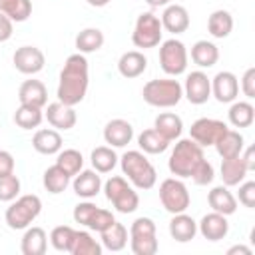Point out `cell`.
Returning a JSON list of instances; mask_svg holds the SVG:
<instances>
[{
	"instance_id": "8fae6325",
	"label": "cell",
	"mask_w": 255,
	"mask_h": 255,
	"mask_svg": "<svg viewBox=\"0 0 255 255\" xmlns=\"http://www.w3.org/2000/svg\"><path fill=\"white\" fill-rule=\"evenodd\" d=\"M72 215H74V221L76 223H80V225H84V227H88L92 231H98V233H102L104 229H108L116 221V217H114L112 211L102 209V207H98L92 201L78 203L74 207V213Z\"/></svg>"
},
{
	"instance_id": "ee69618b",
	"label": "cell",
	"mask_w": 255,
	"mask_h": 255,
	"mask_svg": "<svg viewBox=\"0 0 255 255\" xmlns=\"http://www.w3.org/2000/svg\"><path fill=\"white\" fill-rule=\"evenodd\" d=\"M239 203H243L249 209L255 207V181L239 183Z\"/></svg>"
},
{
	"instance_id": "c3c4849f",
	"label": "cell",
	"mask_w": 255,
	"mask_h": 255,
	"mask_svg": "<svg viewBox=\"0 0 255 255\" xmlns=\"http://www.w3.org/2000/svg\"><path fill=\"white\" fill-rule=\"evenodd\" d=\"M245 151H241V159L247 167V171H253L255 169V147L249 145V147H243Z\"/></svg>"
},
{
	"instance_id": "74e56055",
	"label": "cell",
	"mask_w": 255,
	"mask_h": 255,
	"mask_svg": "<svg viewBox=\"0 0 255 255\" xmlns=\"http://www.w3.org/2000/svg\"><path fill=\"white\" fill-rule=\"evenodd\" d=\"M44 120V114H42V108H34V106H26V104H20V108L14 112V122L18 128L22 129H34L42 124Z\"/></svg>"
},
{
	"instance_id": "836d02e7",
	"label": "cell",
	"mask_w": 255,
	"mask_h": 255,
	"mask_svg": "<svg viewBox=\"0 0 255 255\" xmlns=\"http://www.w3.org/2000/svg\"><path fill=\"white\" fill-rule=\"evenodd\" d=\"M229 124L233 128H249L255 120V108L249 102H231V108L227 112Z\"/></svg>"
},
{
	"instance_id": "d6a6232c",
	"label": "cell",
	"mask_w": 255,
	"mask_h": 255,
	"mask_svg": "<svg viewBox=\"0 0 255 255\" xmlns=\"http://www.w3.org/2000/svg\"><path fill=\"white\" fill-rule=\"evenodd\" d=\"M104 46V32L100 28H84L76 36V48L80 54L98 52Z\"/></svg>"
},
{
	"instance_id": "e0dca14e",
	"label": "cell",
	"mask_w": 255,
	"mask_h": 255,
	"mask_svg": "<svg viewBox=\"0 0 255 255\" xmlns=\"http://www.w3.org/2000/svg\"><path fill=\"white\" fill-rule=\"evenodd\" d=\"M44 118L48 120V124L60 131H66V129H72L78 122V116L74 112L72 106H66L62 102H54V104H48L46 108V114Z\"/></svg>"
},
{
	"instance_id": "bcb514c9",
	"label": "cell",
	"mask_w": 255,
	"mask_h": 255,
	"mask_svg": "<svg viewBox=\"0 0 255 255\" xmlns=\"http://www.w3.org/2000/svg\"><path fill=\"white\" fill-rule=\"evenodd\" d=\"M14 173V155L6 149H0V175Z\"/></svg>"
},
{
	"instance_id": "60d3db41",
	"label": "cell",
	"mask_w": 255,
	"mask_h": 255,
	"mask_svg": "<svg viewBox=\"0 0 255 255\" xmlns=\"http://www.w3.org/2000/svg\"><path fill=\"white\" fill-rule=\"evenodd\" d=\"M72 255H102V245L88 233V231H76Z\"/></svg>"
},
{
	"instance_id": "7c38bea8",
	"label": "cell",
	"mask_w": 255,
	"mask_h": 255,
	"mask_svg": "<svg viewBox=\"0 0 255 255\" xmlns=\"http://www.w3.org/2000/svg\"><path fill=\"white\" fill-rule=\"evenodd\" d=\"M227 124L221 120H213V118H199L191 124L189 128V135L195 143H199L201 147L207 145H215V141L227 131Z\"/></svg>"
},
{
	"instance_id": "ba28073f",
	"label": "cell",
	"mask_w": 255,
	"mask_h": 255,
	"mask_svg": "<svg viewBox=\"0 0 255 255\" xmlns=\"http://www.w3.org/2000/svg\"><path fill=\"white\" fill-rule=\"evenodd\" d=\"M161 34H163V28H161L159 16H155L153 12H141L135 20L131 42L135 48H143V50L155 48L161 42Z\"/></svg>"
},
{
	"instance_id": "7a4b0ae2",
	"label": "cell",
	"mask_w": 255,
	"mask_h": 255,
	"mask_svg": "<svg viewBox=\"0 0 255 255\" xmlns=\"http://www.w3.org/2000/svg\"><path fill=\"white\" fill-rule=\"evenodd\" d=\"M90 84V72H88V60L84 54H72L66 58L64 68L60 72V82H58V102L66 106H78L88 92Z\"/></svg>"
},
{
	"instance_id": "ab89813d",
	"label": "cell",
	"mask_w": 255,
	"mask_h": 255,
	"mask_svg": "<svg viewBox=\"0 0 255 255\" xmlns=\"http://www.w3.org/2000/svg\"><path fill=\"white\" fill-rule=\"evenodd\" d=\"M56 165H60L70 177H74L82 167H84V157L78 149H60L56 157Z\"/></svg>"
},
{
	"instance_id": "d6986e66",
	"label": "cell",
	"mask_w": 255,
	"mask_h": 255,
	"mask_svg": "<svg viewBox=\"0 0 255 255\" xmlns=\"http://www.w3.org/2000/svg\"><path fill=\"white\" fill-rule=\"evenodd\" d=\"M74 193L84 199H92L102 191V177L96 169H80L72 181Z\"/></svg>"
},
{
	"instance_id": "9c48e42d",
	"label": "cell",
	"mask_w": 255,
	"mask_h": 255,
	"mask_svg": "<svg viewBox=\"0 0 255 255\" xmlns=\"http://www.w3.org/2000/svg\"><path fill=\"white\" fill-rule=\"evenodd\" d=\"M187 48L181 40L169 38L159 46V66L167 76H181L187 70Z\"/></svg>"
},
{
	"instance_id": "7bdbcfd3",
	"label": "cell",
	"mask_w": 255,
	"mask_h": 255,
	"mask_svg": "<svg viewBox=\"0 0 255 255\" xmlns=\"http://www.w3.org/2000/svg\"><path fill=\"white\" fill-rule=\"evenodd\" d=\"M20 193V179L14 173L0 175V201H14Z\"/></svg>"
},
{
	"instance_id": "ac0fdd59",
	"label": "cell",
	"mask_w": 255,
	"mask_h": 255,
	"mask_svg": "<svg viewBox=\"0 0 255 255\" xmlns=\"http://www.w3.org/2000/svg\"><path fill=\"white\" fill-rule=\"evenodd\" d=\"M104 139L110 143V147H126L133 139V128L128 120H110L104 128Z\"/></svg>"
},
{
	"instance_id": "4316f807",
	"label": "cell",
	"mask_w": 255,
	"mask_h": 255,
	"mask_svg": "<svg viewBox=\"0 0 255 255\" xmlns=\"http://www.w3.org/2000/svg\"><path fill=\"white\" fill-rule=\"evenodd\" d=\"M243 147H245V139H243V135L237 129H227L215 141V149H217L221 159H229V157L239 155L243 151Z\"/></svg>"
},
{
	"instance_id": "4dcf8cb0",
	"label": "cell",
	"mask_w": 255,
	"mask_h": 255,
	"mask_svg": "<svg viewBox=\"0 0 255 255\" xmlns=\"http://www.w3.org/2000/svg\"><path fill=\"white\" fill-rule=\"evenodd\" d=\"M100 235H102V247H106L108 251H122L128 245V229L120 221H114Z\"/></svg>"
},
{
	"instance_id": "7dc6e473",
	"label": "cell",
	"mask_w": 255,
	"mask_h": 255,
	"mask_svg": "<svg viewBox=\"0 0 255 255\" xmlns=\"http://www.w3.org/2000/svg\"><path fill=\"white\" fill-rule=\"evenodd\" d=\"M12 32H14V22L0 12V42H8L12 38Z\"/></svg>"
},
{
	"instance_id": "d590c367",
	"label": "cell",
	"mask_w": 255,
	"mask_h": 255,
	"mask_svg": "<svg viewBox=\"0 0 255 255\" xmlns=\"http://www.w3.org/2000/svg\"><path fill=\"white\" fill-rule=\"evenodd\" d=\"M90 159H92V167L98 173H110L118 165V159L120 157L116 155V151L110 145H100V147H96L92 151Z\"/></svg>"
},
{
	"instance_id": "681fc988",
	"label": "cell",
	"mask_w": 255,
	"mask_h": 255,
	"mask_svg": "<svg viewBox=\"0 0 255 255\" xmlns=\"http://www.w3.org/2000/svg\"><path fill=\"white\" fill-rule=\"evenodd\" d=\"M233 253H243V255H251V247H245V245H233L227 249V255H233Z\"/></svg>"
},
{
	"instance_id": "cb8c5ba5",
	"label": "cell",
	"mask_w": 255,
	"mask_h": 255,
	"mask_svg": "<svg viewBox=\"0 0 255 255\" xmlns=\"http://www.w3.org/2000/svg\"><path fill=\"white\" fill-rule=\"evenodd\" d=\"M207 203L213 211L221 215H233L237 211V199L227 189V185H217L207 193Z\"/></svg>"
},
{
	"instance_id": "30bf717a",
	"label": "cell",
	"mask_w": 255,
	"mask_h": 255,
	"mask_svg": "<svg viewBox=\"0 0 255 255\" xmlns=\"http://www.w3.org/2000/svg\"><path fill=\"white\" fill-rule=\"evenodd\" d=\"M159 201L163 209L173 215V213H183L189 207L191 197H189L187 185L179 177H167L159 185Z\"/></svg>"
},
{
	"instance_id": "52a82bcc",
	"label": "cell",
	"mask_w": 255,
	"mask_h": 255,
	"mask_svg": "<svg viewBox=\"0 0 255 255\" xmlns=\"http://www.w3.org/2000/svg\"><path fill=\"white\" fill-rule=\"evenodd\" d=\"M129 247L133 255H155L157 253V237L155 223L149 217H137L129 227Z\"/></svg>"
},
{
	"instance_id": "3957f363",
	"label": "cell",
	"mask_w": 255,
	"mask_h": 255,
	"mask_svg": "<svg viewBox=\"0 0 255 255\" xmlns=\"http://www.w3.org/2000/svg\"><path fill=\"white\" fill-rule=\"evenodd\" d=\"M120 165L128 181L137 189H151L157 181V171L143 151L129 149L120 157Z\"/></svg>"
},
{
	"instance_id": "b9f144b4",
	"label": "cell",
	"mask_w": 255,
	"mask_h": 255,
	"mask_svg": "<svg viewBox=\"0 0 255 255\" xmlns=\"http://www.w3.org/2000/svg\"><path fill=\"white\" fill-rule=\"evenodd\" d=\"M74 237H76V229H72L70 225H58L50 233V243L56 251L70 253L74 245Z\"/></svg>"
},
{
	"instance_id": "f1b7e54d",
	"label": "cell",
	"mask_w": 255,
	"mask_h": 255,
	"mask_svg": "<svg viewBox=\"0 0 255 255\" xmlns=\"http://www.w3.org/2000/svg\"><path fill=\"white\" fill-rule=\"evenodd\" d=\"M191 60L199 68H211L219 60V48L209 40H197L191 46Z\"/></svg>"
},
{
	"instance_id": "d4e9b609",
	"label": "cell",
	"mask_w": 255,
	"mask_h": 255,
	"mask_svg": "<svg viewBox=\"0 0 255 255\" xmlns=\"http://www.w3.org/2000/svg\"><path fill=\"white\" fill-rule=\"evenodd\" d=\"M153 129L163 135L167 141H175L181 137V131H183V122L177 114L173 112H161L155 122H153Z\"/></svg>"
},
{
	"instance_id": "484cf974",
	"label": "cell",
	"mask_w": 255,
	"mask_h": 255,
	"mask_svg": "<svg viewBox=\"0 0 255 255\" xmlns=\"http://www.w3.org/2000/svg\"><path fill=\"white\" fill-rule=\"evenodd\" d=\"M62 135L58 129H38L32 137V147L38 153L44 155H54L62 149Z\"/></svg>"
},
{
	"instance_id": "8992f818",
	"label": "cell",
	"mask_w": 255,
	"mask_h": 255,
	"mask_svg": "<svg viewBox=\"0 0 255 255\" xmlns=\"http://www.w3.org/2000/svg\"><path fill=\"white\" fill-rule=\"evenodd\" d=\"M102 187H104L106 199L116 207V211H120V213H133L137 209V205H139L137 191L128 183L126 177L112 175Z\"/></svg>"
},
{
	"instance_id": "f546056e",
	"label": "cell",
	"mask_w": 255,
	"mask_h": 255,
	"mask_svg": "<svg viewBox=\"0 0 255 255\" xmlns=\"http://www.w3.org/2000/svg\"><path fill=\"white\" fill-rule=\"evenodd\" d=\"M247 175V167L241 159V153L235 155V157H229V159H221V179H223V185L227 187H233V185H239Z\"/></svg>"
},
{
	"instance_id": "9a60e30c",
	"label": "cell",
	"mask_w": 255,
	"mask_h": 255,
	"mask_svg": "<svg viewBox=\"0 0 255 255\" xmlns=\"http://www.w3.org/2000/svg\"><path fill=\"white\" fill-rule=\"evenodd\" d=\"M211 96L219 104H231L239 96V80L233 72H217L215 78L211 80Z\"/></svg>"
},
{
	"instance_id": "44dd1931",
	"label": "cell",
	"mask_w": 255,
	"mask_h": 255,
	"mask_svg": "<svg viewBox=\"0 0 255 255\" xmlns=\"http://www.w3.org/2000/svg\"><path fill=\"white\" fill-rule=\"evenodd\" d=\"M145 68H147V58H145L143 52H139V50L124 52V54L120 56V60H118V72H120L124 78H128V80L141 76V74L145 72Z\"/></svg>"
},
{
	"instance_id": "277c9868",
	"label": "cell",
	"mask_w": 255,
	"mask_h": 255,
	"mask_svg": "<svg viewBox=\"0 0 255 255\" xmlns=\"http://www.w3.org/2000/svg\"><path fill=\"white\" fill-rule=\"evenodd\" d=\"M143 102L153 108H173L183 98V86L177 80H149L141 90Z\"/></svg>"
},
{
	"instance_id": "1f68e13d",
	"label": "cell",
	"mask_w": 255,
	"mask_h": 255,
	"mask_svg": "<svg viewBox=\"0 0 255 255\" xmlns=\"http://www.w3.org/2000/svg\"><path fill=\"white\" fill-rule=\"evenodd\" d=\"M207 30H209V34L213 38H219V40L227 38L231 34V30H233V16H231V12H227V10L211 12L209 18H207Z\"/></svg>"
},
{
	"instance_id": "f35d334b",
	"label": "cell",
	"mask_w": 255,
	"mask_h": 255,
	"mask_svg": "<svg viewBox=\"0 0 255 255\" xmlns=\"http://www.w3.org/2000/svg\"><path fill=\"white\" fill-rule=\"evenodd\" d=\"M44 187H46V191H50V193H62V191H66V187L70 185V175L60 167V165H52V167H48L46 171H44Z\"/></svg>"
},
{
	"instance_id": "8d00e7d4",
	"label": "cell",
	"mask_w": 255,
	"mask_h": 255,
	"mask_svg": "<svg viewBox=\"0 0 255 255\" xmlns=\"http://www.w3.org/2000/svg\"><path fill=\"white\" fill-rule=\"evenodd\" d=\"M0 12L12 22H26L32 14V0H0Z\"/></svg>"
},
{
	"instance_id": "ffe728a7",
	"label": "cell",
	"mask_w": 255,
	"mask_h": 255,
	"mask_svg": "<svg viewBox=\"0 0 255 255\" xmlns=\"http://www.w3.org/2000/svg\"><path fill=\"white\" fill-rule=\"evenodd\" d=\"M159 20L161 28L171 34H183L189 28V12L181 4H167Z\"/></svg>"
},
{
	"instance_id": "5b68a950",
	"label": "cell",
	"mask_w": 255,
	"mask_h": 255,
	"mask_svg": "<svg viewBox=\"0 0 255 255\" xmlns=\"http://www.w3.org/2000/svg\"><path fill=\"white\" fill-rule=\"evenodd\" d=\"M40 211H42V199L34 193H28L16 197L10 203V207L4 213V219L10 229H26L40 215Z\"/></svg>"
},
{
	"instance_id": "2e32d148",
	"label": "cell",
	"mask_w": 255,
	"mask_h": 255,
	"mask_svg": "<svg viewBox=\"0 0 255 255\" xmlns=\"http://www.w3.org/2000/svg\"><path fill=\"white\" fill-rule=\"evenodd\" d=\"M197 231L207 239V241H219L225 239L229 233V221L227 215H221L217 211H211L207 215L201 217V221L197 223Z\"/></svg>"
},
{
	"instance_id": "f907efd6",
	"label": "cell",
	"mask_w": 255,
	"mask_h": 255,
	"mask_svg": "<svg viewBox=\"0 0 255 255\" xmlns=\"http://www.w3.org/2000/svg\"><path fill=\"white\" fill-rule=\"evenodd\" d=\"M149 8H159V6H167L171 0H145Z\"/></svg>"
},
{
	"instance_id": "f6af8a7d",
	"label": "cell",
	"mask_w": 255,
	"mask_h": 255,
	"mask_svg": "<svg viewBox=\"0 0 255 255\" xmlns=\"http://www.w3.org/2000/svg\"><path fill=\"white\" fill-rule=\"evenodd\" d=\"M241 92L251 100L255 98V68H247L241 78Z\"/></svg>"
},
{
	"instance_id": "6da1fadb",
	"label": "cell",
	"mask_w": 255,
	"mask_h": 255,
	"mask_svg": "<svg viewBox=\"0 0 255 255\" xmlns=\"http://www.w3.org/2000/svg\"><path fill=\"white\" fill-rule=\"evenodd\" d=\"M167 167L179 179L191 177L195 185H207L215 177V169L205 159L203 147L199 143H195L191 137L189 139H177L175 147L171 149Z\"/></svg>"
},
{
	"instance_id": "603a6c76",
	"label": "cell",
	"mask_w": 255,
	"mask_h": 255,
	"mask_svg": "<svg viewBox=\"0 0 255 255\" xmlns=\"http://www.w3.org/2000/svg\"><path fill=\"white\" fill-rule=\"evenodd\" d=\"M169 235L179 243H187L197 235V221L191 215H187L185 211L173 213V217L169 221Z\"/></svg>"
},
{
	"instance_id": "7402d4cb",
	"label": "cell",
	"mask_w": 255,
	"mask_h": 255,
	"mask_svg": "<svg viewBox=\"0 0 255 255\" xmlns=\"http://www.w3.org/2000/svg\"><path fill=\"white\" fill-rule=\"evenodd\" d=\"M18 100L26 106L44 108L48 104V90L40 80H26L18 90Z\"/></svg>"
},
{
	"instance_id": "5bb4252c",
	"label": "cell",
	"mask_w": 255,
	"mask_h": 255,
	"mask_svg": "<svg viewBox=\"0 0 255 255\" xmlns=\"http://www.w3.org/2000/svg\"><path fill=\"white\" fill-rule=\"evenodd\" d=\"M183 96L193 104V106H201L211 98V80L207 78L205 72L195 70L191 74H187L185 84H183Z\"/></svg>"
},
{
	"instance_id": "4fadbf2b",
	"label": "cell",
	"mask_w": 255,
	"mask_h": 255,
	"mask_svg": "<svg viewBox=\"0 0 255 255\" xmlns=\"http://www.w3.org/2000/svg\"><path fill=\"white\" fill-rule=\"evenodd\" d=\"M12 62H14V68L20 72V74H26V76H34L38 74L44 64H46V56L40 48L36 46H20L14 56H12Z\"/></svg>"
},
{
	"instance_id": "e575fe53",
	"label": "cell",
	"mask_w": 255,
	"mask_h": 255,
	"mask_svg": "<svg viewBox=\"0 0 255 255\" xmlns=\"http://www.w3.org/2000/svg\"><path fill=\"white\" fill-rule=\"evenodd\" d=\"M137 145L143 153H151V155H157V153H163L167 147H169V141L159 135L153 128L151 129H143L139 135H137Z\"/></svg>"
},
{
	"instance_id": "83f0119b",
	"label": "cell",
	"mask_w": 255,
	"mask_h": 255,
	"mask_svg": "<svg viewBox=\"0 0 255 255\" xmlns=\"http://www.w3.org/2000/svg\"><path fill=\"white\" fill-rule=\"evenodd\" d=\"M48 247V235L42 227H26L20 249L24 255H44Z\"/></svg>"
},
{
	"instance_id": "816d5d0a",
	"label": "cell",
	"mask_w": 255,
	"mask_h": 255,
	"mask_svg": "<svg viewBox=\"0 0 255 255\" xmlns=\"http://www.w3.org/2000/svg\"><path fill=\"white\" fill-rule=\"evenodd\" d=\"M90 6H96V8H104V6H108L110 4V0H86Z\"/></svg>"
}]
</instances>
